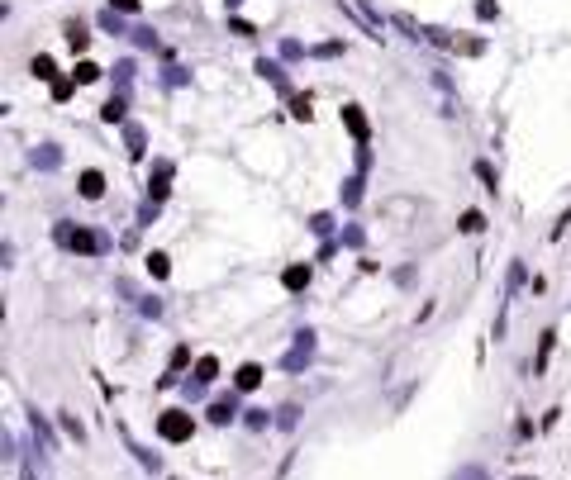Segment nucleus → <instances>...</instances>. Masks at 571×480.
Segmentation results:
<instances>
[{
  "mask_svg": "<svg viewBox=\"0 0 571 480\" xmlns=\"http://www.w3.org/2000/svg\"><path fill=\"white\" fill-rule=\"evenodd\" d=\"M300 286H309V267H290L286 271V290H300Z\"/></svg>",
  "mask_w": 571,
  "mask_h": 480,
  "instance_id": "8",
  "label": "nucleus"
},
{
  "mask_svg": "<svg viewBox=\"0 0 571 480\" xmlns=\"http://www.w3.org/2000/svg\"><path fill=\"white\" fill-rule=\"evenodd\" d=\"M457 480H485V471H481V466H467V471H457Z\"/></svg>",
  "mask_w": 571,
  "mask_h": 480,
  "instance_id": "11",
  "label": "nucleus"
},
{
  "mask_svg": "<svg viewBox=\"0 0 571 480\" xmlns=\"http://www.w3.org/2000/svg\"><path fill=\"white\" fill-rule=\"evenodd\" d=\"M233 414H238V399H233V395H224V399L210 404V418H214V423H229Z\"/></svg>",
  "mask_w": 571,
  "mask_h": 480,
  "instance_id": "4",
  "label": "nucleus"
},
{
  "mask_svg": "<svg viewBox=\"0 0 571 480\" xmlns=\"http://www.w3.org/2000/svg\"><path fill=\"white\" fill-rule=\"evenodd\" d=\"M190 428H195V423H190V414H162V423H157V433H162L167 442H186Z\"/></svg>",
  "mask_w": 571,
  "mask_h": 480,
  "instance_id": "2",
  "label": "nucleus"
},
{
  "mask_svg": "<svg viewBox=\"0 0 571 480\" xmlns=\"http://www.w3.org/2000/svg\"><path fill=\"white\" fill-rule=\"evenodd\" d=\"M148 267H153V276H167V257H162V252H153Z\"/></svg>",
  "mask_w": 571,
  "mask_h": 480,
  "instance_id": "9",
  "label": "nucleus"
},
{
  "mask_svg": "<svg viewBox=\"0 0 571 480\" xmlns=\"http://www.w3.org/2000/svg\"><path fill=\"white\" fill-rule=\"evenodd\" d=\"M105 191V181H100V172H86V176H81V195H86V200H95V195Z\"/></svg>",
  "mask_w": 571,
  "mask_h": 480,
  "instance_id": "7",
  "label": "nucleus"
},
{
  "mask_svg": "<svg viewBox=\"0 0 571 480\" xmlns=\"http://www.w3.org/2000/svg\"><path fill=\"white\" fill-rule=\"evenodd\" d=\"M114 5H119V10H134V5H138V0H114Z\"/></svg>",
  "mask_w": 571,
  "mask_h": 480,
  "instance_id": "12",
  "label": "nucleus"
},
{
  "mask_svg": "<svg viewBox=\"0 0 571 480\" xmlns=\"http://www.w3.org/2000/svg\"><path fill=\"white\" fill-rule=\"evenodd\" d=\"M309 357H314V333H300V338H295V347L286 352V371H300Z\"/></svg>",
  "mask_w": 571,
  "mask_h": 480,
  "instance_id": "3",
  "label": "nucleus"
},
{
  "mask_svg": "<svg viewBox=\"0 0 571 480\" xmlns=\"http://www.w3.org/2000/svg\"><path fill=\"white\" fill-rule=\"evenodd\" d=\"M95 77H100V67H91V62H81V67H77V81H95Z\"/></svg>",
  "mask_w": 571,
  "mask_h": 480,
  "instance_id": "10",
  "label": "nucleus"
},
{
  "mask_svg": "<svg viewBox=\"0 0 571 480\" xmlns=\"http://www.w3.org/2000/svg\"><path fill=\"white\" fill-rule=\"evenodd\" d=\"M214 371H219V362H214V357H200V366H195V390L214 381Z\"/></svg>",
  "mask_w": 571,
  "mask_h": 480,
  "instance_id": "6",
  "label": "nucleus"
},
{
  "mask_svg": "<svg viewBox=\"0 0 571 480\" xmlns=\"http://www.w3.org/2000/svg\"><path fill=\"white\" fill-rule=\"evenodd\" d=\"M58 243H62V248H77V252H105V238H100V233H81V228L72 233L67 224L58 228Z\"/></svg>",
  "mask_w": 571,
  "mask_h": 480,
  "instance_id": "1",
  "label": "nucleus"
},
{
  "mask_svg": "<svg viewBox=\"0 0 571 480\" xmlns=\"http://www.w3.org/2000/svg\"><path fill=\"white\" fill-rule=\"evenodd\" d=\"M257 381H262V366H257V362H248V366L233 376V385H238V390H253Z\"/></svg>",
  "mask_w": 571,
  "mask_h": 480,
  "instance_id": "5",
  "label": "nucleus"
}]
</instances>
